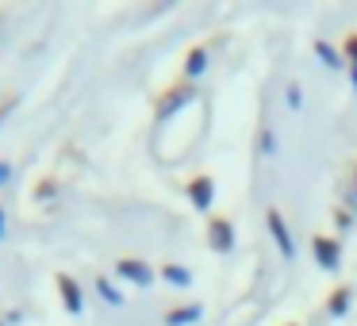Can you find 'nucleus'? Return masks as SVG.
<instances>
[{
	"label": "nucleus",
	"mask_w": 357,
	"mask_h": 326,
	"mask_svg": "<svg viewBox=\"0 0 357 326\" xmlns=\"http://www.w3.org/2000/svg\"><path fill=\"white\" fill-rule=\"evenodd\" d=\"M208 246L215 249V254H231V249H234V226H231V219H223V215H211L208 219Z\"/></svg>",
	"instance_id": "obj_1"
},
{
	"label": "nucleus",
	"mask_w": 357,
	"mask_h": 326,
	"mask_svg": "<svg viewBox=\"0 0 357 326\" xmlns=\"http://www.w3.org/2000/svg\"><path fill=\"white\" fill-rule=\"evenodd\" d=\"M311 249H315V261L323 265V269H338L342 265V246H338V238H326V234H315L311 238Z\"/></svg>",
	"instance_id": "obj_2"
},
{
	"label": "nucleus",
	"mask_w": 357,
	"mask_h": 326,
	"mask_svg": "<svg viewBox=\"0 0 357 326\" xmlns=\"http://www.w3.org/2000/svg\"><path fill=\"white\" fill-rule=\"evenodd\" d=\"M265 223H269V234L277 238V249H280V257H292V254H296V246H292V234H288V223H284V215H280L277 208H269V211H265Z\"/></svg>",
	"instance_id": "obj_3"
},
{
	"label": "nucleus",
	"mask_w": 357,
	"mask_h": 326,
	"mask_svg": "<svg viewBox=\"0 0 357 326\" xmlns=\"http://www.w3.org/2000/svg\"><path fill=\"white\" fill-rule=\"evenodd\" d=\"M188 200H192L196 211H208L211 200H215V180L208 177V173H200V177L188 180Z\"/></svg>",
	"instance_id": "obj_4"
},
{
	"label": "nucleus",
	"mask_w": 357,
	"mask_h": 326,
	"mask_svg": "<svg viewBox=\"0 0 357 326\" xmlns=\"http://www.w3.org/2000/svg\"><path fill=\"white\" fill-rule=\"evenodd\" d=\"M192 96H196V88H192V85H177V88H169V93L162 96V104H158V123H162V119H169L173 111H181L188 100H192Z\"/></svg>",
	"instance_id": "obj_5"
},
{
	"label": "nucleus",
	"mask_w": 357,
	"mask_h": 326,
	"mask_svg": "<svg viewBox=\"0 0 357 326\" xmlns=\"http://www.w3.org/2000/svg\"><path fill=\"white\" fill-rule=\"evenodd\" d=\"M116 272H119V277H127L131 284H139V288L154 284V269H150L146 261H139V257H123V261L116 265Z\"/></svg>",
	"instance_id": "obj_6"
},
{
	"label": "nucleus",
	"mask_w": 357,
	"mask_h": 326,
	"mask_svg": "<svg viewBox=\"0 0 357 326\" xmlns=\"http://www.w3.org/2000/svg\"><path fill=\"white\" fill-rule=\"evenodd\" d=\"M58 292H62V303L70 315H81L85 311V300H81V288L73 277H66V272H58Z\"/></svg>",
	"instance_id": "obj_7"
},
{
	"label": "nucleus",
	"mask_w": 357,
	"mask_h": 326,
	"mask_svg": "<svg viewBox=\"0 0 357 326\" xmlns=\"http://www.w3.org/2000/svg\"><path fill=\"white\" fill-rule=\"evenodd\" d=\"M204 318V303H185V307L165 311V326H192Z\"/></svg>",
	"instance_id": "obj_8"
},
{
	"label": "nucleus",
	"mask_w": 357,
	"mask_h": 326,
	"mask_svg": "<svg viewBox=\"0 0 357 326\" xmlns=\"http://www.w3.org/2000/svg\"><path fill=\"white\" fill-rule=\"evenodd\" d=\"M349 300H354V288L349 284H342V288H334L331 295H326V311H331L334 318H342L349 311Z\"/></svg>",
	"instance_id": "obj_9"
},
{
	"label": "nucleus",
	"mask_w": 357,
	"mask_h": 326,
	"mask_svg": "<svg viewBox=\"0 0 357 326\" xmlns=\"http://www.w3.org/2000/svg\"><path fill=\"white\" fill-rule=\"evenodd\" d=\"M208 70V50L204 47H192L185 58V77H200V73Z\"/></svg>",
	"instance_id": "obj_10"
},
{
	"label": "nucleus",
	"mask_w": 357,
	"mask_h": 326,
	"mask_svg": "<svg viewBox=\"0 0 357 326\" xmlns=\"http://www.w3.org/2000/svg\"><path fill=\"white\" fill-rule=\"evenodd\" d=\"M162 277L169 280V284H177V288H188V284H192V272H188L185 265H173V261L162 269Z\"/></svg>",
	"instance_id": "obj_11"
},
{
	"label": "nucleus",
	"mask_w": 357,
	"mask_h": 326,
	"mask_svg": "<svg viewBox=\"0 0 357 326\" xmlns=\"http://www.w3.org/2000/svg\"><path fill=\"white\" fill-rule=\"evenodd\" d=\"M315 54H319V58H323V62H326V70H338V65H342V58H338V50H334V47H331V42H323V39H319V42H315Z\"/></svg>",
	"instance_id": "obj_12"
},
{
	"label": "nucleus",
	"mask_w": 357,
	"mask_h": 326,
	"mask_svg": "<svg viewBox=\"0 0 357 326\" xmlns=\"http://www.w3.org/2000/svg\"><path fill=\"white\" fill-rule=\"evenodd\" d=\"M96 292H100L104 300L112 303V307H119V303H123V295H119V292H116V288H112V284H108V280H104V277L96 280Z\"/></svg>",
	"instance_id": "obj_13"
},
{
	"label": "nucleus",
	"mask_w": 357,
	"mask_h": 326,
	"mask_svg": "<svg viewBox=\"0 0 357 326\" xmlns=\"http://www.w3.org/2000/svg\"><path fill=\"white\" fill-rule=\"evenodd\" d=\"M342 50H346V65H349V70H357V35H346Z\"/></svg>",
	"instance_id": "obj_14"
},
{
	"label": "nucleus",
	"mask_w": 357,
	"mask_h": 326,
	"mask_svg": "<svg viewBox=\"0 0 357 326\" xmlns=\"http://www.w3.org/2000/svg\"><path fill=\"white\" fill-rule=\"evenodd\" d=\"M303 96H300V85H288V108H300Z\"/></svg>",
	"instance_id": "obj_15"
},
{
	"label": "nucleus",
	"mask_w": 357,
	"mask_h": 326,
	"mask_svg": "<svg viewBox=\"0 0 357 326\" xmlns=\"http://www.w3.org/2000/svg\"><path fill=\"white\" fill-rule=\"evenodd\" d=\"M16 104H20V96H4V100H0V119L8 116V111L16 108Z\"/></svg>",
	"instance_id": "obj_16"
},
{
	"label": "nucleus",
	"mask_w": 357,
	"mask_h": 326,
	"mask_svg": "<svg viewBox=\"0 0 357 326\" xmlns=\"http://www.w3.org/2000/svg\"><path fill=\"white\" fill-rule=\"evenodd\" d=\"M8 177H12V165L0 162V185H8Z\"/></svg>",
	"instance_id": "obj_17"
},
{
	"label": "nucleus",
	"mask_w": 357,
	"mask_h": 326,
	"mask_svg": "<svg viewBox=\"0 0 357 326\" xmlns=\"http://www.w3.org/2000/svg\"><path fill=\"white\" fill-rule=\"evenodd\" d=\"M0 238H4V208H0Z\"/></svg>",
	"instance_id": "obj_18"
},
{
	"label": "nucleus",
	"mask_w": 357,
	"mask_h": 326,
	"mask_svg": "<svg viewBox=\"0 0 357 326\" xmlns=\"http://www.w3.org/2000/svg\"><path fill=\"white\" fill-rule=\"evenodd\" d=\"M349 81H354V88H357V70H349Z\"/></svg>",
	"instance_id": "obj_19"
},
{
	"label": "nucleus",
	"mask_w": 357,
	"mask_h": 326,
	"mask_svg": "<svg viewBox=\"0 0 357 326\" xmlns=\"http://www.w3.org/2000/svg\"><path fill=\"white\" fill-rule=\"evenodd\" d=\"M288 326H296V323H288Z\"/></svg>",
	"instance_id": "obj_20"
},
{
	"label": "nucleus",
	"mask_w": 357,
	"mask_h": 326,
	"mask_svg": "<svg viewBox=\"0 0 357 326\" xmlns=\"http://www.w3.org/2000/svg\"><path fill=\"white\" fill-rule=\"evenodd\" d=\"M0 326H4V323H0Z\"/></svg>",
	"instance_id": "obj_21"
}]
</instances>
